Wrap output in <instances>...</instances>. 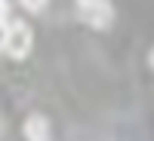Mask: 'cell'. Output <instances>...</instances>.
Listing matches in <instances>:
<instances>
[{
    "mask_svg": "<svg viewBox=\"0 0 154 141\" xmlns=\"http://www.w3.org/2000/svg\"><path fill=\"white\" fill-rule=\"evenodd\" d=\"M77 3H96V0H77Z\"/></svg>",
    "mask_w": 154,
    "mask_h": 141,
    "instance_id": "cell-8",
    "label": "cell"
},
{
    "mask_svg": "<svg viewBox=\"0 0 154 141\" xmlns=\"http://www.w3.org/2000/svg\"><path fill=\"white\" fill-rule=\"evenodd\" d=\"M34 46V31L28 22H12L9 25V43H6V52L12 58H25Z\"/></svg>",
    "mask_w": 154,
    "mask_h": 141,
    "instance_id": "cell-1",
    "label": "cell"
},
{
    "mask_svg": "<svg viewBox=\"0 0 154 141\" xmlns=\"http://www.w3.org/2000/svg\"><path fill=\"white\" fill-rule=\"evenodd\" d=\"M19 3L28 9V12H40V9L46 6V0H19Z\"/></svg>",
    "mask_w": 154,
    "mask_h": 141,
    "instance_id": "cell-4",
    "label": "cell"
},
{
    "mask_svg": "<svg viewBox=\"0 0 154 141\" xmlns=\"http://www.w3.org/2000/svg\"><path fill=\"white\" fill-rule=\"evenodd\" d=\"M6 16H9V3L0 0V22H6Z\"/></svg>",
    "mask_w": 154,
    "mask_h": 141,
    "instance_id": "cell-6",
    "label": "cell"
},
{
    "mask_svg": "<svg viewBox=\"0 0 154 141\" xmlns=\"http://www.w3.org/2000/svg\"><path fill=\"white\" fill-rule=\"evenodd\" d=\"M148 65H151V71H154V49L148 52Z\"/></svg>",
    "mask_w": 154,
    "mask_h": 141,
    "instance_id": "cell-7",
    "label": "cell"
},
{
    "mask_svg": "<svg viewBox=\"0 0 154 141\" xmlns=\"http://www.w3.org/2000/svg\"><path fill=\"white\" fill-rule=\"evenodd\" d=\"M80 19L89 25V28H99V31H105L111 28V22H114V9L108 0H96V3H80Z\"/></svg>",
    "mask_w": 154,
    "mask_h": 141,
    "instance_id": "cell-2",
    "label": "cell"
},
{
    "mask_svg": "<svg viewBox=\"0 0 154 141\" xmlns=\"http://www.w3.org/2000/svg\"><path fill=\"white\" fill-rule=\"evenodd\" d=\"M6 43H9V25L0 22V52H6Z\"/></svg>",
    "mask_w": 154,
    "mask_h": 141,
    "instance_id": "cell-5",
    "label": "cell"
},
{
    "mask_svg": "<svg viewBox=\"0 0 154 141\" xmlns=\"http://www.w3.org/2000/svg\"><path fill=\"white\" fill-rule=\"evenodd\" d=\"M22 132H25V138H28V141H49V138H53L49 120H46V117H40V113H31V117L25 120Z\"/></svg>",
    "mask_w": 154,
    "mask_h": 141,
    "instance_id": "cell-3",
    "label": "cell"
},
{
    "mask_svg": "<svg viewBox=\"0 0 154 141\" xmlns=\"http://www.w3.org/2000/svg\"><path fill=\"white\" fill-rule=\"evenodd\" d=\"M0 129H3V126H0Z\"/></svg>",
    "mask_w": 154,
    "mask_h": 141,
    "instance_id": "cell-9",
    "label": "cell"
}]
</instances>
